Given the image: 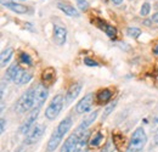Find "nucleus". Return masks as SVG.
<instances>
[{
    "mask_svg": "<svg viewBox=\"0 0 158 152\" xmlns=\"http://www.w3.org/2000/svg\"><path fill=\"white\" fill-rule=\"evenodd\" d=\"M34 88L28 89L27 91H24L22 96L17 100L16 105H15V110L19 113H26L31 110L34 108Z\"/></svg>",
    "mask_w": 158,
    "mask_h": 152,
    "instance_id": "nucleus-1",
    "label": "nucleus"
},
{
    "mask_svg": "<svg viewBox=\"0 0 158 152\" xmlns=\"http://www.w3.org/2000/svg\"><path fill=\"white\" fill-rule=\"evenodd\" d=\"M146 142H147V136H146L145 130L141 127L136 128L131 135L129 144H128L127 152H140L145 147Z\"/></svg>",
    "mask_w": 158,
    "mask_h": 152,
    "instance_id": "nucleus-2",
    "label": "nucleus"
},
{
    "mask_svg": "<svg viewBox=\"0 0 158 152\" xmlns=\"http://www.w3.org/2000/svg\"><path fill=\"white\" fill-rule=\"evenodd\" d=\"M63 103H64L63 96L61 95V94L56 95L51 100V102L49 103V106L46 107V110H45V117L48 119H50V120H54L60 114V112H61V110L63 107Z\"/></svg>",
    "mask_w": 158,
    "mask_h": 152,
    "instance_id": "nucleus-3",
    "label": "nucleus"
},
{
    "mask_svg": "<svg viewBox=\"0 0 158 152\" xmlns=\"http://www.w3.org/2000/svg\"><path fill=\"white\" fill-rule=\"evenodd\" d=\"M46 130V127L44 124H34V127L29 130V133L27 134L26 136V142L28 145H32V144H35L38 142L40 139L43 137V135Z\"/></svg>",
    "mask_w": 158,
    "mask_h": 152,
    "instance_id": "nucleus-4",
    "label": "nucleus"
},
{
    "mask_svg": "<svg viewBox=\"0 0 158 152\" xmlns=\"http://www.w3.org/2000/svg\"><path fill=\"white\" fill-rule=\"evenodd\" d=\"M81 133L84 132H79V130H76L73 134H71L66 141L63 142L62 147H61V151L60 152H76V149H77V144H78V140L80 137Z\"/></svg>",
    "mask_w": 158,
    "mask_h": 152,
    "instance_id": "nucleus-5",
    "label": "nucleus"
},
{
    "mask_svg": "<svg viewBox=\"0 0 158 152\" xmlns=\"http://www.w3.org/2000/svg\"><path fill=\"white\" fill-rule=\"evenodd\" d=\"M39 111H40V108H33V110L28 113L27 118H26V120L23 122V124L21 125V128H20L21 134L29 133V130L34 127V123H35V120H37V118H38Z\"/></svg>",
    "mask_w": 158,
    "mask_h": 152,
    "instance_id": "nucleus-6",
    "label": "nucleus"
},
{
    "mask_svg": "<svg viewBox=\"0 0 158 152\" xmlns=\"http://www.w3.org/2000/svg\"><path fill=\"white\" fill-rule=\"evenodd\" d=\"M48 89L45 88L44 84H38L34 88V108H40L43 106V103L45 102L46 97H48Z\"/></svg>",
    "mask_w": 158,
    "mask_h": 152,
    "instance_id": "nucleus-7",
    "label": "nucleus"
},
{
    "mask_svg": "<svg viewBox=\"0 0 158 152\" xmlns=\"http://www.w3.org/2000/svg\"><path fill=\"white\" fill-rule=\"evenodd\" d=\"M93 99H94V95L90 93V94H86L84 96L76 106V112L78 114H83L89 112V110L93 106Z\"/></svg>",
    "mask_w": 158,
    "mask_h": 152,
    "instance_id": "nucleus-8",
    "label": "nucleus"
},
{
    "mask_svg": "<svg viewBox=\"0 0 158 152\" xmlns=\"http://www.w3.org/2000/svg\"><path fill=\"white\" fill-rule=\"evenodd\" d=\"M23 73H24V71L21 68L20 66L17 63H14V65H11L7 68V71H6V78L10 82H15V83L19 84L21 77L23 76Z\"/></svg>",
    "mask_w": 158,
    "mask_h": 152,
    "instance_id": "nucleus-9",
    "label": "nucleus"
},
{
    "mask_svg": "<svg viewBox=\"0 0 158 152\" xmlns=\"http://www.w3.org/2000/svg\"><path fill=\"white\" fill-rule=\"evenodd\" d=\"M66 40H67V29L60 24H55L54 26V41L56 43V45L63 46Z\"/></svg>",
    "mask_w": 158,
    "mask_h": 152,
    "instance_id": "nucleus-10",
    "label": "nucleus"
},
{
    "mask_svg": "<svg viewBox=\"0 0 158 152\" xmlns=\"http://www.w3.org/2000/svg\"><path fill=\"white\" fill-rule=\"evenodd\" d=\"M80 90H81V84H80V83H74V84H72V85L69 87V89L67 90L66 95H64V103H66V105L72 103V102L78 97L79 94H80Z\"/></svg>",
    "mask_w": 158,
    "mask_h": 152,
    "instance_id": "nucleus-11",
    "label": "nucleus"
},
{
    "mask_svg": "<svg viewBox=\"0 0 158 152\" xmlns=\"http://www.w3.org/2000/svg\"><path fill=\"white\" fill-rule=\"evenodd\" d=\"M57 7L69 17H79V11L67 1H57Z\"/></svg>",
    "mask_w": 158,
    "mask_h": 152,
    "instance_id": "nucleus-12",
    "label": "nucleus"
},
{
    "mask_svg": "<svg viewBox=\"0 0 158 152\" xmlns=\"http://www.w3.org/2000/svg\"><path fill=\"white\" fill-rule=\"evenodd\" d=\"M90 136H91V132L90 130H85L84 133H81L80 137L78 140V144H77V149L76 152H86L88 151V145L90 142Z\"/></svg>",
    "mask_w": 158,
    "mask_h": 152,
    "instance_id": "nucleus-13",
    "label": "nucleus"
},
{
    "mask_svg": "<svg viewBox=\"0 0 158 152\" xmlns=\"http://www.w3.org/2000/svg\"><path fill=\"white\" fill-rule=\"evenodd\" d=\"M62 139H63V136L61 135V134L55 129L54 130V133L51 134V136H50V139H49V142H48V147H46V151L48 152H54L56 149H57V146L60 145V142L62 141Z\"/></svg>",
    "mask_w": 158,
    "mask_h": 152,
    "instance_id": "nucleus-14",
    "label": "nucleus"
},
{
    "mask_svg": "<svg viewBox=\"0 0 158 152\" xmlns=\"http://www.w3.org/2000/svg\"><path fill=\"white\" fill-rule=\"evenodd\" d=\"M98 114H99V111H98V110L94 111V112H91L90 114H88V116L81 120V123L79 124L77 130H79V132H85V130H88V128H89V127L95 122V119L98 118Z\"/></svg>",
    "mask_w": 158,
    "mask_h": 152,
    "instance_id": "nucleus-15",
    "label": "nucleus"
},
{
    "mask_svg": "<svg viewBox=\"0 0 158 152\" xmlns=\"http://www.w3.org/2000/svg\"><path fill=\"white\" fill-rule=\"evenodd\" d=\"M96 24H98L99 28H101L102 31H105V33L110 38H116V36H117V28L114 26H111V24L106 23L102 19H96Z\"/></svg>",
    "mask_w": 158,
    "mask_h": 152,
    "instance_id": "nucleus-16",
    "label": "nucleus"
},
{
    "mask_svg": "<svg viewBox=\"0 0 158 152\" xmlns=\"http://www.w3.org/2000/svg\"><path fill=\"white\" fill-rule=\"evenodd\" d=\"M2 5H4L5 7H7L9 10L16 12V14H26V12L28 11L27 6L17 4V2H15V1H2Z\"/></svg>",
    "mask_w": 158,
    "mask_h": 152,
    "instance_id": "nucleus-17",
    "label": "nucleus"
},
{
    "mask_svg": "<svg viewBox=\"0 0 158 152\" xmlns=\"http://www.w3.org/2000/svg\"><path fill=\"white\" fill-rule=\"evenodd\" d=\"M71 128H72V117H66L64 119L61 120V123H59L56 130H57L62 136H64L66 134L69 132Z\"/></svg>",
    "mask_w": 158,
    "mask_h": 152,
    "instance_id": "nucleus-18",
    "label": "nucleus"
},
{
    "mask_svg": "<svg viewBox=\"0 0 158 152\" xmlns=\"http://www.w3.org/2000/svg\"><path fill=\"white\" fill-rule=\"evenodd\" d=\"M12 56H14V49H12V48H7L6 50H4V51L1 53V55H0L1 67H5V66L10 62V60L12 58Z\"/></svg>",
    "mask_w": 158,
    "mask_h": 152,
    "instance_id": "nucleus-19",
    "label": "nucleus"
},
{
    "mask_svg": "<svg viewBox=\"0 0 158 152\" xmlns=\"http://www.w3.org/2000/svg\"><path fill=\"white\" fill-rule=\"evenodd\" d=\"M55 77H56V72H55V70L54 68H46L44 72H43V82L44 83H48V84H50V83H52L54 82V79H55Z\"/></svg>",
    "mask_w": 158,
    "mask_h": 152,
    "instance_id": "nucleus-20",
    "label": "nucleus"
},
{
    "mask_svg": "<svg viewBox=\"0 0 158 152\" xmlns=\"http://www.w3.org/2000/svg\"><path fill=\"white\" fill-rule=\"evenodd\" d=\"M111 97H112V91L110 89H103L98 94V101L101 103H105V102H108Z\"/></svg>",
    "mask_w": 158,
    "mask_h": 152,
    "instance_id": "nucleus-21",
    "label": "nucleus"
},
{
    "mask_svg": "<svg viewBox=\"0 0 158 152\" xmlns=\"http://www.w3.org/2000/svg\"><path fill=\"white\" fill-rule=\"evenodd\" d=\"M102 140H103V135H102L101 133H96L93 137H91V140H90L89 145H90L91 147H98V146L101 145Z\"/></svg>",
    "mask_w": 158,
    "mask_h": 152,
    "instance_id": "nucleus-22",
    "label": "nucleus"
},
{
    "mask_svg": "<svg viewBox=\"0 0 158 152\" xmlns=\"http://www.w3.org/2000/svg\"><path fill=\"white\" fill-rule=\"evenodd\" d=\"M127 36H129L131 38H139L141 36V31L136 27H129L127 29Z\"/></svg>",
    "mask_w": 158,
    "mask_h": 152,
    "instance_id": "nucleus-23",
    "label": "nucleus"
},
{
    "mask_svg": "<svg viewBox=\"0 0 158 152\" xmlns=\"http://www.w3.org/2000/svg\"><path fill=\"white\" fill-rule=\"evenodd\" d=\"M116 106H117V101H114V102H112L111 105H108L107 107H106V110L103 111V114H102V120H105L110 114H111V112L116 108Z\"/></svg>",
    "mask_w": 158,
    "mask_h": 152,
    "instance_id": "nucleus-24",
    "label": "nucleus"
},
{
    "mask_svg": "<svg viewBox=\"0 0 158 152\" xmlns=\"http://www.w3.org/2000/svg\"><path fill=\"white\" fill-rule=\"evenodd\" d=\"M20 61L22 63H24V65L32 66V58H31V56L28 54H26V53H22L20 55Z\"/></svg>",
    "mask_w": 158,
    "mask_h": 152,
    "instance_id": "nucleus-25",
    "label": "nucleus"
},
{
    "mask_svg": "<svg viewBox=\"0 0 158 152\" xmlns=\"http://www.w3.org/2000/svg\"><path fill=\"white\" fill-rule=\"evenodd\" d=\"M150 10H151L150 4H148V2H145V4H142V6H141V9H140V15L145 17V16H147V15L150 14Z\"/></svg>",
    "mask_w": 158,
    "mask_h": 152,
    "instance_id": "nucleus-26",
    "label": "nucleus"
},
{
    "mask_svg": "<svg viewBox=\"0 0 158 152\" xmlns=\"http://www.w3.org/2000/svg\"><path fill=\"white\" fill-rule=\"evenodd\" d=\"M77 1V5L81 11H86L88 10V6H89V2L88 0H76Z\"/></svg>",
    "mask_w": 158,
    "mask_h": 152,
    "instance_id": "nucleus-27",
    "label": "nucleus"
},
{
    "mask_svg": "<svg viewBox=\"0 0 158 152\" xmlns=\"http://www.w3.org/2000/svg\"><path fill=\"white\" fill-rule=\"evenodd\" d=\"M31 79H32V76H31L29 73L24 72V73H23V76L21 77L20 82H19V85H22V84H27V83H28Z\"/></svg>",
    "mask_w": 158,
    "mask_h": 152,
    "instance_id": "nucleus-28",
    "label": "nucleus"
},
{
    "mask_svg": "<svg viewBox=\"0 0 158 152\" xmlns=\"http://www.w3.org/2000/svg\"><path fill=\"white\" fill-rule=\"evenodd\" d=\"M84 63H85L86 66H89V67H98V66H100L96 61H94V60H91V58H89V57L84 58Z\"/></svg>",
    "mask_w": 158,
    "mask_h": 152,
    "instance_id": "nucleus-29",
    "label": "nucleus"
},
{
    "mask_svg": "<svg viewBox=\"0 0 158 152\" xmlns=\"http://www.w3.org/2000/svg\"><path fill=\"white\" fill-rule=\"evenodd\" d=\"M152 129L155 130V132H157L158 130V116L153 119V123H152Z\"/></svg>",
    "mask_w": 158,
    "mask_h": 152,
    "instance_id": "nucleus-30",
    "label": "nucleus"
},
{
    "mask_svg": "<svg viewBox=\"0 0 158 152\" xmlns=\"http://www.w3.org/2000/svg\"><path fill=\"white\" fill-rule=\"evenodd\" d=\"M0 123H1V129H0V130H1V134H2L4 132H5V124H6V120H5L4 118H1Z\"/></svg>",
    "mask_w": 158,
    "mask_h": 152,
    "instance_id": "nucleus-31",
    "label": "nucleus"
},
{
    "mask_svg": "<svg viewBox=\"0 0 158 152\" xmlns=\"http://www.w3.org/2000/svg\"><path fill=\"white\" fill-rule=\"evenodd\" d=\"M151 21H153V22H157L158 23V12H156L152 17H151Z\"/></svg>",
    "mask_w": 158,
    "mask_h": 152,
    "instance_id": "nucleus-32",
    "label": "nucleus"
},
{
    "mask_svg": "<svg viewBox=\"0 0 158 152\" xmlns=\"http://www.w3.org/2000/svg\"><path fill=\"white\" fill-rule=\"evenodd\" d=\"M100 152H110V144H107V145H106Z\"/></svg>",
    "mask_w": 158,
    "mask_h": 152,
    "instance_id": "nucleus-33",
    "label": "nucleus"
},
{
    "mask_svg": "<svg viewBox=\"0 0 158 152\" xmlns=\"http://www.w3.org/2000/svg\"><path fill=\"white\" fill-rule=\"evenodd\" d=\"M153 53H155V54H156V55L158 56V44L156 45V46H155V49H153Z\"/></svg>",
    "mask_w": 158,
    "mask_h": 152,
    "instance_id": "nucleus-34",
    "label": "nucleus"
},
{
    "mask_svg": "<svg viewBox=\"0 0 158 152\" xmlns=\"http://www.w3.org/2000/svg\"><path fill=\"white\" fill-rule=\"evenodd\" d=\"M112 1H113L114 4H117V5H119V4H120V2L123 1V0H112Z\"/></svg>",
    "mask_w": 158,
    "mask_h": 152,
    "instance_id": "nucleus-35",
    "label": "nucleus"
},
{
    "mask_svg": "<svg viewBox=\"0 0 158 152\" xmlns=\"http://www.w3.org/2000/svg\"><path fill=\"white\" fill-rule=\"evenodd\" d=\"M155 142H156V145H158V133L156 134V136H155Z\"/></svg>",
    "mask_w": 158,
    "mask_h": 152,
    "instance_id": "nucleus-36",
    "label": "nucleus"
},
{
    "mask_svg": "<svg viewBox=\"0 0 158 152\" xmlns=\"http://www.w3.org/2000/svg\"><path fill=\"white\" fill-rule=\"evenodd\" d=\"M20 1H24V0H20Z\"/></svg>",
    "mask_w": 158,
    "mask_h": 152,
    "instance_id": "nucleus-37",
    "label": "nucleus"
},
{
    "mask_svg": "<svg viewBox=\"0 0 158 152\" xmlns=\"http://www.w3.org/2000/svg\"><path fill=\"white\" fill-rule=\"evenodd\" d=\"M103 1H107V0H103Z\"/></svg>",
    "mask_w": 158,
    "mask_h": 152,
    "instance_id": "nucleus-38",
    "label": "nucleus"
},
{
    "mask_svg": "<svg viewBox=\"0 0 158 152\" xmlns=\"http://www.w3.org/2000/svg\"><path fill=\"white\" fill-rule=\"evenodd\" d=\"M157 73H158V70H157Z\"/></svg>",
    "mask_w": 158,
    "mask_h": 152,
    "instance_id": "nucleus-39",
    "label": "nucleus"
}]
</instances>
